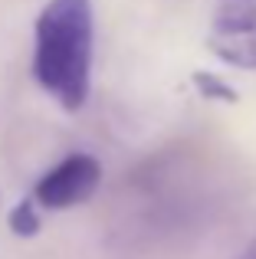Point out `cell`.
Masks as SVG:
<instances>
[{
	"label": "cell",
	"instance_id": "obj_1",
	"mask_svg": "<svg viewBox=\"0 0 256 259\" xmlns=\"http://www.w3.org/2000/svg\"><path fill=\"white\" fill-rule=\"evenodd\" d=\"M96 20L92 0H46L33 26V76L63 108L76 112L89 99Z\"/></svg>",
	"mask_w": 256,
	"mask_h": 259
},
{
	"label": "cell",
	"instance_id": "obj_2",
	"mask_svg": "<svg viewBox=\"0 0 256 259\" xmlns=\"http://www.w3.org/2000/svg\"><path fill=\"white\" fill-rule=\"evenodd\" d=\"M102 184V164L92 154L79 151L53 164L33 187V203L43 210H69L86 203Z\"/></svg>",
	"mask_w": 256,
	"mask_h": 259
},
{
	"label": "cell",
	"instance_id": "obj_3",
	"mask_svg": "<svg viewBox=\"0 0 256 259\" xmlns=\"http://www.w3.org/2000/svg\"><path fill=\"white\" fill-rule=\"evenodd\" d=\"M207 46L237 69H256V0H220Z\"/></svg>",
	"mask_w": 256,
	"mask_h": 259
},
{
	"label": "cell",
	"instance_id": "obj_4",
	"mask_svg": "<svg viewBox=\"0 0 256 259\" xmlns=\"http://www.w3.org/2000/svg\"><path fill=\"white\" fill-rule=\"evenodd\" d=\"M13 230H17V233H23V236L36 233V213H33V197H30V200H23V203L17 207V213H13Z\"/></svg>",
	"mask_w": 256,
	"mask_h": 259
},
{
	"label": "cell",
	"instance_id": "obj_5",
	"mask_svg": "<svg viewBox=\"0 0 256 259\" xmlns=\"http://www.w3.org/2000/svg\"><path fill=\"white\" fill-rule=\"evenodd\" d=\"M253 256H256V253H253V246H250V249H246V256H243V259H253Z\"/></svg>",
	"mask_w": 256,
	"mask_h": 259
}]
</instances>
